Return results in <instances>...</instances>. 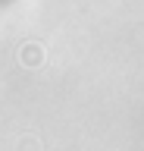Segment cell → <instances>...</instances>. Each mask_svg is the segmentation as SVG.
<instances>
[{"mask_svg":"<svg viewBox=\"0 0 144 151\" xmlns=\"http://www.w3.org/2000/svg\"><path fill=\"white\" fill-rule=\"evenodd\" d=\"M6 3H10V0H0V6H6Z\"/></svg>","mask_w":144,"mask_h":151,"instance_id":"obj_1","label":"cell"}]
</instances>
